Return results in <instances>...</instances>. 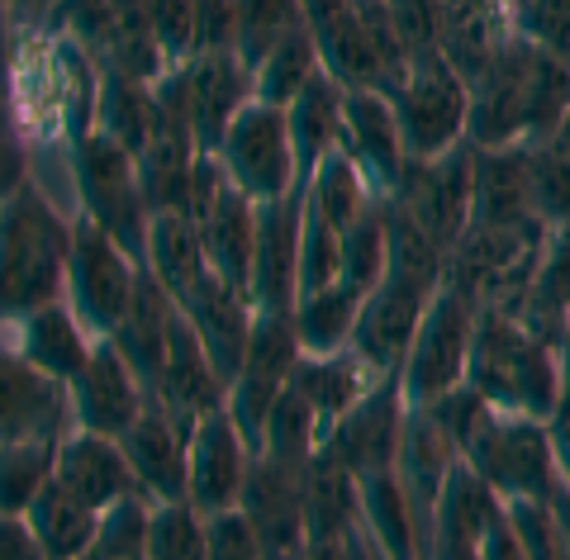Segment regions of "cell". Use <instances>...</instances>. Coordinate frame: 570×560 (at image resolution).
Listing matches in <instances>:
<instances>
[{
	"mask_svg": "<svg viewBox=\"0 0 570 560\" xmlns=\"http://www.w3.org/2000/svg\"><path fill=\"white\" fill-rule=\"evenodd\" d=\"M570 119V58L523 39L519 29L471 81L475 148H528Z\"/></svg>",
	"mask_w": 570,
	"mask_h": 560,
	"instance_id": "6da1fadb",
	"label": "cell"
},
{
	"mask_svg": "<svg viewBox=\"0 0 570 560\" xmlns=\"http://www.w3.org/2000/svg\"><path fill=\"white\" fill-rule=\"evenodd\" d=\"M71 228L77 214L67 219L33 180L0 200V323H14L67 295Z\"/></svg>",
	"mask_w": 570,
	"mask_h": 560,
	"instance_id": "7a4b0ae2",
	"label": "cell"
},
{
	"mask_svg": "<svg viewBox=\"0 0 570 560\" xmlns=\"http://www.w3.org/2000/svg\"><path fill=\"white\" fill-rule=\"evenodd\" d=\"M466 385L480 400H490L494 409L547 423L561 400V385H566V361L557 347L532 337L513 314L480 310Z\"/></svg>",
	"mask_w": 570,
	"mask_h": 560,
	"instance_id": "3957f363",
	"label": "cell"
},
{
	"mask_svg": "<svg viewBox=\"0 0 570 560\" xmlns=\"http://www.w3.org/2000/svg\"><path fill=\"white\" fill-rule=\"evenodd\" d=\"M390 100H395L404 153L414 161L448 157L452 148L466 143V129H471V81L448 62V52H442V48L414 52L409 67H404V77H400V86L390 90Z\"/></svg>",
	"mask_w": 570,
	"mask_h": 560,
	"instance_id": "277c9868",
	"label": "cell"
},
{
	"mask_svg": "<svg viewBox=\"0 0 570 560\" xmlns=\"http://www.w3.org/2000/svg\"><path fill=\"white\" fill-rule=\"evenodd\" d=\"M71 180H77V200H81L77 214L100 224L124 252H134L138 262L148 257L153 209L142 200L134 153H124L119 143L105 138L100 129L81 134L71 143Z\"/></svg>",
	"mask_w": 570,
	"mask_h": 560,
	"instance_id": "5b68a950",
	"label": "cell"
},
{
	"mask_svg": "<svg viewBox=\"0 0 570 560\" xmlns=\"http://www.w3.org/2000/svg\"><path fill=\"white\" fill-rule=\"evenodd\" d=\"M461 461L475 465L509 503H551L561 484V461H557V446H551L547 423L523 419V413H504V409L490 413Z\"/></svg>",
	"mask_w": 570,
	"mask_h": 560,
	"instance_id": "8992f818",
	"label": "cell"
},
{
	"mask_svg": "<svg viewBox=\"0 0 570 560\" xmlns=\"http://www.w3.org/2000/svg\"><path fill=\"white\" fill-rule=\"evenodd\" d=\"M475 323H480V304L452 291V285H438V295L419 323L414 347L404 356V371H400L404 400L414 409L442 400V394H452L456 385H466Z\"/></svg>",
	"mask_w": 570,
	"mask_h": 560,
	"instance_id": "52a82bcc",
	"label": "cell"
},
{
	"mask_svg": "<svg viewBox=\"0 0 570 560\" xmlns=\"http://www.w3.org/2000/svg\"><path fill=\"white\" fill-rule=\"evenodd\" d=\"M138 271L142 262L134 252H124L100 224H91L86 214H77L71 228V262H67V304L77 310V318L96 337H110L119 328V318L129 314L134 291H138Z\"/></svg>",
	"mask_w": 570,
	"mask_h": 560,
	"instance_id": "ba28073f",
	"label": "cell"
},
{
	"mask_svg": "<svg viewBox=\"0 0 570 560\" xmlns=\"http://www.w3.org/2000/svg\"><path fill=\"white\" fill-rule=\"evenodd\" d=\"M228 180L247 195V200H281V195L299 190V161H295V143H291V124L285 110L276 105H243L238 119L228 124V134L219 138V153Z\"/></svg>",
	"mask_w": 570,
	"mask_h": 560,
	"instance_id": "9c48e42d",
	"label": "cell"
},
{
	"mask_svg": "<svg viewBox=\"0 0 570 560\" xmlns=\"http://www.w3.org/2000/svg\"><path fill=\"white\" fill-rule=\"evenodd\" d=\"M409 219L452 257V247L471 228V200H475V143H461L448 157L433 161H404L400 186L390 190Z\"/></svg>",
	"mask_w": 570,
	"mask_h": 560,
	"instance_id": "30bf717a",
	"label": "cell"
},
{
	"mask_svg": "<svg viewBox=\"0 0 570 560\" xmlns=\"http://www.w3.org/2000/svg\"><path fill=\"white\" fill-rule=\"evenodd\" d=\"M409 409H414V404L404 400L400 371H390L324 432V442H318V446H324L337 465H347L356 480L395 471V465H400V446H404Z\"/></svg>",
	"mask_w": 570,
	"mask_h": 560,
	"instance_id": "8fae6325",
	"label": "cell"
},
{
	"mask_svg": "<svg viewBox=\"0 0 570 560\" xmlns=\"http://www.w3.org/2000/svg\"><path fill=\"white\" fill-rule=\"evenodd\" d=\"M299 337H295V310L291 314H257V328H253V342H247V356L228 385V413L234 423L243 428V438L262 442V423L272 404L291 390V371L299 361Z\"/></svg>",
	"mask_w": 570,
	"mask_h": 560,
	"instance_id": "7c38bea8",
	"label": "cell"
},
{
	"mask_svg": "<svg viewBox=\"0 0 570 560\" xmlns=\"http://www.w3.org/2000/svg\"><path fill=\"white\" fill-rule=\"evenodd\" d=\"M77 432L71 390L0 337V446L10 442H67Z\"/></svg>",
	"mask_w": 570,
	"mask_h": 560,
	"instance_id": "4fadbf2b",
	"label": "cell"
},
{
	"mask_svg": "<svg viewBox=\"0 0 570 560\" xmlns=\"http://www.w3.org/2000/svg\"><path fill=\"white\" fill-rule=\"evenodd\" d=\"M438 285L409 281V276H390L362 299V314H356V333H352V352L366 361L376 375L404 371V356L419 337V323L433 304Z\"/></svg>",
	"mask_w": 570,
	"mask_h": 560,
	"instance_id": "5bb4252c",
	"label": "cell"
},
{
	"mask_svg": "<svg viewBox=\"0 0 570 560\" xmlns=\"http://www.w3.org/2000/svg\"><path fill=\"white\" fill-rule=\"evenodd\" d=\"M238 509L257 528L266 560H299L305 556L309 522H305V471H299V465L272 461L257 451Z\"/></svg>",
	"mask_w": 570,
	"mask_h": 560,
	"instance_id": "9a60e30c",
	"label": "cell"
},
{
	"mask_svg": "<svg viewBox=\"0 0 570 560\" xmlns=\"http://www.w3.org/2000/svg\"><path fill=\"white\" fill-rule=\"evenodd\" d=\"M299 238H305V186L257 205L253 304L257 314H291L299 299Z\"/></svg>",
	"mask_w": 570,
	"mask_h": 560,
	"instance_id": "2e32d148",
	"label": "cell"
},
{
	"mask_svg": "<svg viewBox=\"0 0 570 560\" xmlns=\"http://www.w3.org/2000/svg\"><path fill=\"white\" fill-rule=\"evenodd\" d=\"M253 442L243 438V428L234 423V413L219 409L209 419L195 423L190 432V484H186V503H195L205 518L238 509L243 503V484L253 471Z\"/></svg>",
	"mask_w": 570,
	"mask_h": 560,
	"instance_id": "e0dca14e",
	"label": "cell"
},
{
	"mask_svg": "<svg viewBox=\"0 0 570 560\" xmlns=\"http://www.w3.org/2000/svg\"><path fill=\"white\" fill-rule=\"evenodd\" d=\"M67 390H71V409H77V428L100 432V438H124L138 423V413L148 409V385L138 381V371L119 356L110 337L96 342L86 371Z\"/></svg>",
	"mask_w": 570,
	"mask_h": 560,
	"instance_id": "ac0fdd59",
	"label": "cell"
},
{
	"mask_svg": "<svg viewBox=\"0 0 570 560\" xmlns=\"http://www.w3.org/2000/svg\"><path fill=\"white\" fill-rule=\"evenodd\" d=\"M176 304H181V314L190 318L195 337L205 342V352H209L214 366H219V375L234 385V375L247 356V342H253V328H257L253 295L238 291V285H228L224 276H214V271H205Z\"/></svg>",
	"mask_w": 570,
	"mask_h": 560,
	"instance_id": "d6986e66",
	"label": "cell"
},
{
	"mask_svg": "<svg viewBox=\"0 0 570 560\" xmlns=\"http://www.w3.org/2000/svg\"><path fill=\"white\" fill-rule=\"evenodd\" d=\"M153 400L163 404L171 419H181L186 428L209 419V413L228 409V381L209 361L205 342L195 337L190 318L181 314V304H176V318H171V342H167L163 375H157V385H153Z\"/></svg>",
	"mask_w": 570,
	"mask_h": 560,
	"instance_id": "ffe728a7",
	"label": "cell"
},
{
	"mask_svg": "<svg viewBox=\"0 0 570 560\" xmlns=\"http://www.w3.org/2000/svg\"><path fill=\"white\" fill-rule=\"evenodd\" d=\"M190 432L181 419H171L148 394V409L138 413V423L124 432V456H129L134 475L142 484V494H153L157 503H181L190 484Z\"/></svg>",
	"mask_w": 570,
	"mask_h": 560,
	"instance_id": "44dd1931",
	"label": "cell"
},
{
	"mask_svg": "<svg viewBox=\"0 0 570 560\" xmlns=\"http://www.w3.org/2000/svg\"><path fill=\"white\" fill-rule=\"evenodd\" d=\"M343 153L362 167V176L371 180V190L385 195L400 186L404 176V138H400V119H395V100L385 90H347L343 105Z\"/></svg>",
	"mask_w": 570,
	"mask_h": 560,
	"instance_id": "7402d4cb",
	"label": "cell"
},
{
	"mask_svg": "<svg viewBox=\"0 0 570 560\" xmlns=\"http://www.w3.org/2000/svg\"><path fill=\"white\" fill-rule=\"evenodd\" d=\"M6 328H10V337H6L10 347L20 352L29 366H39L43 375H52V381H62V385H71L86 371V361H91L96 342H100L67 299H52L43 310L6 323Z\"/></svg>",
	"mask_w": 570,
	"mask_h": 560,
	"instance_id": "603a6c76",
	"label": "cell"
},
{
	"mask_svg": "<svg viewBox=\"0 0 570 560\" xmlns=\"http://www.w3.org/2000/svg\"><path fill=\"white\" fill-rule=\"evenodd\" d=\"M471 228H547L532 205L528 148H475Z\"/></svg>",
	"mask_w": 570,
	"mask_h": 560,
	"instance_id": "cb8c5ba5",
	"label": "cell"
},
{
	"mask_svg": "<svg viewBox=\"0 0 570 560\" xmlns=\"http://www.w3.org/2000/svg\"><path fill=\"white\" fill-rule=\"evenodd\" d=\"M58 480L71 494H81L96 513L115 509L119 499L142 490L129 456H124V442L100 438V432H81V428L58 446Z\"/></svg>",
	"mask_w": 570,
	"mask_h": 560,
	"instance_id": "d4e9b609",
	"label": "cell"
},
{
	"mask_svg": "<svg viewBox=\"0 0 570 560\" xmlns=\"http://www.w3.org/2000/svg\"><path fill=\"white\" fill-rule=\"evenodd\" d=\"M200 224V243H205V257L209 271L224 276L228 285L253 295V257H257V200L228 180V186L214 195V205L205 214H195Z\"/></svg>",
	"mask_w": 570,
	"mask_h": 560,
	"instance_id": "484cf974",
	"label": "cell"
},
{
	"mask_svg": "<svg viewBox=\"0 0 570 560\" xmlns=\"http://www.w3.org/2000/svg\"><path fill=\"white\" fill-rule=\"evenodd\" d=\"M504 513H509V499L475 465L456 461V471L442 484V499L433 513V551L438 547H485V537L494 532V522Z\"/></svg>",
	"mask_w": 570,
	"mask_h": 560,
	"instance_id": "4316f807",
	"label": "cell"
},
{
	"mask_svg": "<svg viewBox=\"0 0 570 560\" xmlns=\"http://www.w3.org/2000/svg\"><path fill=\"white\" fill-rule=\"evenodd\" d=\"M138 186L153 214H190V180L195 161H200V143L186 124L163 119L157 134L148 138V148L138 157Z\"/></svg>",
	"mask_w": 570,
	"mask_h": 560,
	"instance_id": "83f0119b",
	"label": "cell"
},
{
	"mask_svg": "<svg viewBox=\"0 0 570 560\" xmlns=\"http://www.w3.org/2000/svg\"><path fill=\"white\" fill-rule=\"evenodd\" d=\"M171 318H176V299L163 291V285H157L153 271L142 266L134 304H129V314L119 318V328L110 333V342L119 347V356L138 371V381L148 385V394L157 385V375H163L167 342H171Z\"/></svg>",
	"mask_w": 570,
	"mask_h": 560,
	"instance_id": "f1b7e54d",
	"label": "cell"
},
{
	"mask_svg": "<svg viewBox=\"0 0 570 560\" xmlns=\"http://www.w3.org/2000/svg\"><path fill=\"white\" fill-rule=\"evenodd\" d=\"M376 381L381 375L371 371L352 347H343V352H299L295 371H291V390L314 409V419L324 423V432L343 419V413Z\"/></svg>",
	"mask_w": 570,
	"mask_h": 560,
	"instance_id": "f546056e",
	"label": "cell"
},
{
	"mask_svg": "<svg viewBox=\"0 0 570 560\" xmlns=\"http://www.w3.org/2000/svg\"><path fill=\"white\" fill-rule=\"evenodd\" d=\"M513 318L523 323L532 337H542L547 347L561 352L566 328H570V228H551L547 247L538 266H532V281L519 299Z\"/></svg>",
	"mask_w": 570,
	"mask_h": 560,
	"instance_id": "4dcf8cb0",
	"label": "cell"
},
{
	"mask_svg": "<svg viewBox=\"0 0 570 560\" xmlns=\"http://www.w3.org/2000/svg\"><path fill=\"white\" fill-rule=\"evenodd\" d=\"M343 105H347V86L324 67L295 96L291 110H285V124H291V143H295V161H299V186L314 176L318 161L343 148Z\"/></svg>",
	"mask_w": 570,
	"mask_h": 560,
	"instance_id": "1f68e13d",
	"label": "cell"
},
{
	"mask_svg": "<svg viewBox=\"0 0 570 560\" xmlns=\"http://www.w3.org/2000/svg\"><path fill=\"white\" fill-rule=\"evenodd\" d=\"M362 537L376 551V560H428L419 513L395 471L362 480Z\"/></svg>",
	"mask_w": 570,
	"mask_h": 560,
	"instance_id": "d6a6232c",
	"label": "cell"
},
{
	"mask_svg": "<svg viewBox=\"0 0 570 560\" xmlns=\"http://www.w3.org/2000/svg\"><path fill=\"white\" fill-rule=\"evenodd\" d=\"M305 522L309 541H347L362 528V480L337 465L324 446L305 465Z\"/></svg>",
	"mask_w": 570,
	"mask_h": 560,
	"instance_id": "836d02e7",
	"label": "cell"
},
{
	"mask_svg": "<svg viewBox=\"0 0 570 560\" xmlns=\"http://www.w3.org/2000/svg\"><path fill=\"white\" fill-rule=\"evenodd\" d=\"M163 124V110H157V90L153 81H138L129 71L100 67V96H96V129L105 138H115L124 153H142L148 138Z\"/></svg>",
	"mask_w": 570,
	"mask_h": 560,
	"instance_id": "e575fe53",
	"label": "cell"
},
{
	"mask_svg": "<svg viewBox=\"0 0 570 560\" xmlns=\"http://www.w3.org/2000/svg\"><path fill=\"white\" fill-rule=\"evenodd\" d=\"M24 518H29V528L39 537L48 560H86L96 547V532H100V513L81 494H71L58 475L33 499V509Z\"/></svg>",
	"mask_w": 570,
	"mask_h": 560,
	"instance_id": "d590c367",
	"label": "cell"
},
{
	"mask_svg": "<svg viewBox=\"0 0 570 560\" xmlns=\"http://www.w3.org/2000/svg\"><path fill=\"white\" fill-rule=\"evenodd\" d=\"M142 266L157 276V285L181 299L195 281L209 271L205 257V243H200V224L190 214H153V228H148V257Z\"/></svg>",
	"mask_w": 570,
	"mask_h": 560,
	"instance_id": "8d00e7d4",
	"label": "cell"
},
{
	"mask_svg": "<svg viewBox=\"0 0 570 560\" xmlns=\"http://www.w3.org/2000/svg\"><path fill=\"white\" fill-rule=\"evenodd\" d=\"M305 205L314 214H324L337 233H347L356 219H366V214L381 205V195L371 190V180L362 176V167L337 148L333 157L318 161L314 176L305 180Z\"/></svg>",
	"mask_w": 570,
	"mask_h": 560,
	"instance_id": "74e56055",
	"label": "cell"
},
{
	"mask_svg": "<svg viewBox=\"0 0 570 560\" xmlns=\"http://www.w3.org/2000/svg\"><path fill=\"white\" fill-rule=\"evenodd\" d=\"M362 299L352 285L333 281L324 291H309L295 299V337L305 352H343L352 347L356 333V314H362Z\"/></svg>",
	"mask_w": 570,
	"mask_h": 560,
	"instance_id": "f35d334b",
	"label": "cell"
},
{
	"mask_svg": "<svg viewBox=\"0 0 570 560\" xmlns=\"http://www.w3.org/2000/svg\"><path fill=\"white\" fill-rule=\"evenodd\" d=\"M318 71H324V52H318L314 29L285 39L276 52H266L262 67L253 71V100L276 105V110H291L295 96L305 90Z\"/></svg>",
	"mask_w": 570,
	"mask_h": 560,
	"instance_id": "ab89813d",
	"label": "cell"
},
{
	"mask_svg": "<svg viewBox=\"0 0 570 560\" xmlns=\"http://www.w3.org/2000/svg\"><path fill=\"white\" fill-rule=\"evenodd\" d=\"M532 205L547 228H570V119L547 138L528 143Z\"/></svg>",
	"mask_w": 570,
	"mask_h": 560,
	"instance_id": "60d3db41",
	"label": "cell"
},
{
	"mask_svg": "<svg viewBox=\"0 0 570 560\" xmlns=\"http://www.w3.org/2000/svg\"><path fill=\"white\" fill-rule=\"evenodd\" d=\"M309 29V6L305 0H238V39L234 52L247 67H262L266 52H276L285 39Z\"/></svg>",
	"mask_w": 570,
	"mask_h": 560,
	"instance_id": "b9f144b4",
	"label": "cell"
},
{
	"mask_svg": "<svg viewBox=\"0 0 570 560\" xmlns=\"http://www.w3.org/2000/svg\"><path fill=\"white\" fill-rule=\"evenodd\" d=\"M58 446L62 442H10L0 446V513L24 518L33 509L52 475H58Z\"/></svg>",
	"mask_w": 570,
	"mask_h": 560,
	"instance_id": "7bdbcfd3",
	"label": "cell"
},
{
	"mask_svg": "<svg viewBox=\"0 0 570 560\" xmlns=\"http://www.w3.org/2000/svg\"><path fill=\"white\" fill-rule=\"evenodd\" d=\"M318 442H324V423L314 419V409L299 400L295 390H285L272 404V413H266L257 451L272 456V461H285V465H299V471H305V465L314 461Z\"/></svg>",
	"mask_w": 570,
	"mask_h": 560,
	"instance_id": "ee69618b",
	"label": "cell"
},
{
	"mask_svg": "<svg viewBox=\"0 0 570 560\" xmlns=\"http://www.w3.org/2000/svg\"><path fill=\"white\" fill-rule=\"evenodd\" d=\"M385 276H390V233H385V214L376 205L366 219H356L343 233V266H337V281L352 285L356 295H371Z\"/></svg>",
	"mask_w": 570,
	"mask_h": 560,
	"instance_id": "f6af8a7d",
	"label": "cell"
},
{
	"mask_svg": "<svg viewBox=\"0 0 570 560\" xmlns=\"http://www.w3.org/2000/svg\"><path fill=\"white\" fill-rule=\"evenodd\" d=\"M153 509H157V499L142 494V490L129 494V499H119L115 509H105L96 547H91V556H86V560H142V556H148Z\"/></svg>",
	"mask_w": 570,
	"mask_h": 560,
	"instance_id": "bcb514c9",
	"label": "cell"
},
{
	"mask_svg": "<svg viewBox=\"0 0 570 560\" xmlns=\"http://www.w3.org/2000/svg\"><path fill=\"white\" fill-rule=\"evenodd\" d=\"M142 560H209L205 513L195 503H157L148 528V556Z\"/></svg>",
	"mask_w": 570,
	"mask_h": 560,
	"instance_id": "7dc6e473",
	"label": "cell"
},
{
	"mask_svg": "<svg viewBox=\"0 0 570 560\" xmlns=\"http://www.w3.org/2000/svg\"><path fill=\"white\" fill-rule=\"evenodd\" d=\"M337 266H343V233H337L324 214H314L305 205V238H299V295L333 285Z\"/></svg>",
	"mask_w": 570,
	"mask_h": 560,
	"instance_id": "c3c4849f",
	"label": "cell"
},
{
	"mask_svg": "<svg viewBox=\"0 0 570 560\" xmlns=\"http://www.w3.org/2000/svg\"><path fill=\"white\" fill-rule=\"evenodd\" d=\"M142 10L167 62H186L195 52V0H142Z\"/></svg>",
	"mask_w": 570,
	"mask_h": 560,
	"instance_id": "681fc988",
	"label": "cell"
},
{
	"mask_svg": "<svg viewBox=\"0 0 570 560\" xmlns=\"http://www.w3.org/2000/svg\"><path fill=\"white\" fill-rule=\"evenodd\" d=\"M205 537H209V560H266V547L257 528L247 522L243 509H224L205 518Z\"/></svg>",
	"mask_w": 570,
	"mask_h": 560,
	"instance_id": "f907efd6",
	"label": "cell"
},
{
	"mask_svg": "<svg viewBox=\"0 0 570 560\" xmlns=\"http://www.w3.org/2000/svg\"><path fill=\"white\" fill-rule=\"evenodd\" d=\"M513 29H519L523 39L570 58V0H523V6L513 10Z\"/></svg>",
	"mask_w": 570,
	"mask_h": 560,
	"instance_id": "816d5d0a",
	"label": "cell"
},
{
	"mask_svg": "<svg viewBox=\"0 0 570 560\" xmlns=\"http://www.w3.org/2000/svg\"><path fill=\"white\" fill-rule=\"evenodd\" d=\"M390 10V24H395L400 43L414 52H428V48H442V0H385Z\"/></svg>",
	"mask_w": 570,
	"mask_h": 560,
	"instance_id": "f5cc1de1",
	"label": "cell"
},
{
	"mask_svg": "<svg viewBox=\"0 0 570 560\" xmlns=\"http://www.w3.org/2000/svg\"><path fill=\"white\" fill-rule=\"evenodd\" d=\"M238 0H195V52H234Z\"/></svg>",
	"mask_w": 570,
	"mask_h": 560,
	"instance_id": "db71d44e",
	"label": "cell"
},
{
	"mask_svg": "<svg viewBox=\"0 0 570 560\" xmlns=\"http://www.w3.org/2000/svg\"><path fill=\"white\" fill-rule=\"evenodd\" d=\"M0 560H48L39 537H33V528H29V518L0 513Z\"/></svg>",
	"mask_w": 570,
	"mask_h": 560,
	"instance_id": "11a10c76",
	"label": "cell"
},
{
	"mask_svg": "<svg viewBox=\"0 0 570 560\" xmlns=\"http://www.w3.org/2000/svg\"><path fill=\"white\" fill-rule=\"evenodd\" d=\"M547 432H551V446H557L561 475H566V484H570V371H566L561 400H557V409H551V419H547Z\"/></svg>",
	"mask_w": 570,
	"mask_h": 560,
	"instance_id": "9f6ffc18",
	"label": "cell"
},
{
	"mask_svg": "<svg viewBox=\"0 0 570 560\" xmlns=\"http://www.w3.org/2000/svg\"><path fill=\"white\" fill-rule=\"evenodd\" d=\"M480 556H485V560H532V556H528V547H523V537H519V528H513V518H509V513L494 522V532L485 537V547H480Z\"/></svg>",
	"mask_w": 570,
	"mask_h": 560,
	"instance_id": "6f0895ef",
	"label": "cell"
},
{
	"mask_svg": "<svg viewBox=\"0 0 570 560\" xmlns=\"http://www.w3.org/2000/svg\"><path fill=\"white\" fill-rule=\"evenodd\" d=\"M10 0H0V90H10V67H14V33H10Z\"/></svg>",
	"mask_w": 570,
	"mask_h": 560,
	"instance_id": "680465c9",
	"label": "cell"
},
{
	"mask_svg": "<svg viewBox=\"0 0 570 560\" xmlns=\"http://www.w3.org/2000/svg\"><path fill=\"white\" fill-rule=\"evenodd\" d=\"M299 560H347V541H309Z\"/></svg>",
	"mask_w": 570,
	"mask_h": 560,
	"instance_id": "91938a15",
	"label": "cell"
},
{
	"mask_svg": "<svg viewBox=\"0 0 570 560\" xmlns=\"http://www.w3.org/2000/svg\"><path fill=\"white\" fill-rule=\"evenodd\" d=\"M428 560H485V556H480V547H438Z\"/></svg>",
	"mask_w": 570,
	"mask_h": 560,
	"instance_id": "94428289",
	"label": "cell"
},
{
	"mask_svg": "<svg viewBox=\"0 0 570 560\" xmlns=\"http://www.w3.org/2000/svg\"><path fill=\"white\" fill-rule=\"evenodd\" d=\"M347 560H376V551L366 547V537H362V528H356L352 537H347Z\"/></svg>",
	"mask_w": 570,
	"mask_h": 560,
	"instance_id": "6125c7cd",
	"label": "cell"
},
{
	"mask_svg": "<svg viewBox=\"0 0 570 560\" xmlns=\"http://www.w3.org/2000/svg\"><path fill=\"white\" fill-rule=\"evenodd\" d=\"M561 361H566V371H570V328H566V342H561Z\"/></svg>",
	"mask_w": 570,
	"mask_h": 560,
	"instance_id": "be15d7a7",
	"label": "cell"
},
{
	"mask_svg": "<svg viewBox=\"0 0 570 560\" xmlns=\"http://www.w3.org/2000/svg\"><path fill=\"white\" fill-rule=\"evenodd\" d=\"M0 328H6V323H0Z\"/></svg>",
	"mask_w": 570,
	"mask_h": 560,
	"instance_id": "e7e4bbea",
	"label": "cell"
}]
</instances>
